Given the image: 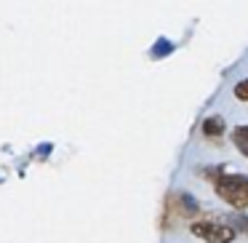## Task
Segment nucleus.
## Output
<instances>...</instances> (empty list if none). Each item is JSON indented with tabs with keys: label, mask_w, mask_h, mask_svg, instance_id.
<instances>
[{
	"label": "nucleus",
	"mask_w": 248,
	"mask_h": 243,
	"mask_svg": "<svg viewBox=\"0 0 248 243\" xmlns=\"http://www.w3.org/2000/svg\"><path fill=\"white\" fill-rule=\"evenodd\" d=\"M216 195L235 211H248V177L243 174H219L214 179Z\"/></svg>",
	"instance_id": "obj_1"
},
{
	"label": "nucleus",
	"mask_w": 248,
	"mask_h": 243,
	"mask_svg": "<svg viewBox=\"0 0 248 243\" xmlns=\"http://www.w3.org/2000/svg\"><path fill=\"white\" fill-rule=\"evenodd\" d=\"M192 235L205 241V243H232L235 241V230L227 222H219L214 216L192 222Z\"/></svg>",
	"instance_id": "obj_2"
},
{
	"label": "nucleus",
	"mask_w": 248,
	"mask_h": 243,
	"mask_svg": "<svg viewBox=\"0 0 248 243\" xmlns=\"http://www.w3.org/2000/svg\"><path fill=\"white\" fill-rule=\"evenodd\" d=\"M168 200H171V206L176 209V214H179V216H184V219H195V216L200 214V206H198V200H195L189 193H184V190H179V193H173Z\"/></svg>",
	"instance_id": "obj_3"
},
{
	"label": "nucleus",
	"mask_w": 248,
	"mask_h": 243,
	"mask_svg": "<svg viewBox=\"0 0 248 243\" xmlns=\"http://www.w3.org/2000/svg\"><path fill=\"white\" fill-rule=\"evenodd\" d=\"M200 129H203V134L208 136V139H219V136L224 134V118H221V115H208Z\"/></svg>",
	"instance_id": "obj_4"
},
{
	"label": "nucleus",
	"mask_w": 248,
	"mask_h": 243,
	"mask_svg": "<svg viewBox=\"0 0 248 243\" xmlns=\"http://www.w3.org/2000/svg\"><path fill=\"white\" fill-rule=\"evenodd\" d=\"M232 142H235V147L248 158V126H237V129L232 131Z\"/></svg>",
	"instance_id": "obj_5"
},
{
	"label": "nucleus",
	"mask_w": 248,
	"mask_h": 243,
	"mask_svg": "<svg viewBox=\"0 0 248 243\" xmlns=\"http://www.w3.org/2000/svg\"><path fill=\"white\" fill-rule=\"evenodd\" d=\"M227 225H230L232 230H240L243 235L248 238V216L246 214H240V211H237V214H230L227 216Z\"/></svg>",
	"instance_id": "obj_6"
},
{
	"label": "nucleus",
	"mask_w": 248,
	"mask_h": 243,
	"mask_svg": "<svg viewBox=\"0 0 248 243\" xmlns=\"http://www.w3.org/2000/svg\"><path fill=\"white\" fill-rule=\"evenodd\" d=\"M171 51H173V46L168 43L166 38H160V40H157V46L152 49V56L157 59V56H166V54H171Z\"/></svg>",
	"instance_id": "obj_7"
},
{
	"label": "nucleus",
	"mask_w": 248,
	"mask_h": 243,
	"mask_svg": "<svg viewBox=\"0 0 248 243\" xmlns=\"http://www.w3.org/2000/svg\"><path fill=\"white\" fill-rule=\"evenodd\" d=\"M235 97L240 99V102H248V78H246V81H237V86H235Z\"/></svg>",
	"instance_id": "obj_8"
}]
</instances>
